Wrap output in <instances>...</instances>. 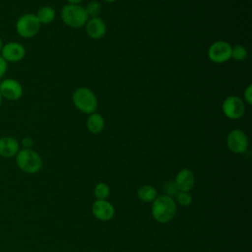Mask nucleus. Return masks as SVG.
Here are the masks:
<instances>
[{
	"label": "nucleus",
	"mask_w": 252,
	"mask_h": 252,
	"mask_svg": "<svg viewBox=\"0 0 252 252\" xmlns=\"http://www.w3.org/2000/svg\"><path fill=\"white\" fill-rule=\"evenodd\" d=\"M177 205L172 197L165 194L158 196L152 205V216L160 223L169 222L176 214Z\"/></svg>",
	"instance_id": "nucleus-1"
},
{
	"label": "nucleus",
	"mask_w": 252,
	"mask_h": 252,
	"mask_svg": "<svg viewBox=\"0 0 252 252\" xmlns=\"http://www.w3.org/2000/svg\"><path fill=\"white\" fill-rule=\"evenodd\" d=\"M16 157V163L18 167L29 174L38 172L42 167V158L38 153L32 149L19 150Z\"/></svg>",
	"instance_id": "nucleus-2"
},
{
	"label": "nucleus",
	"mask_w": 252,
	"mask_h": 252,
	"mask_svg": "<svg viewBox=\"0 0 252 252\" xmlns=\"http://www.w3.org/2000/svg\"><path fill=\"white\" fill-rule=\"evenodd\" d=\"M61 20L65 25L73 29H79L86 25L89 20L84 7L79 4H67L60 12Z\"/></svg>",
	"instance_id": "nucleus-3"
},
{
	"label": "nucleus",
	"mask_w": 252,
	"mask_h": 252,
	"mask_svg": "<svg viewBox=\"0 0 252 252\" xmlns=\"http://www.w3.org/2000/svg\"><path fill=\"white\" fill-rule=\"evenodd\" d=\"M74 105L83 113H94L97 107V99L95 94L88 88H79L75 90L72 95Z\"/></svg>",
	"instance_id": "nucleus-4"
},
{
	"label": "nucleus",
	"mask_w": 252,
	"mask_h": 252,
	"mask_svg": "<svg viewBox=\"0 0 252 252\" xmlns=\"http://www.w3.org/2000/svg\"><path fill=\"white\" fill-rule=\"evenodd\" d=\"M40 23L38 22L35 14L28 13L18 18L15 29L17 33L24 38H31L37 34L40 29Z\"/></svg>",
	"instance_id": "nucleus-5"
},
{
	"label": "nucleus",
	"mask_w": 252,
	"mask_h": 252,
	"mask_svg": "<svg viewBox=\"0 0 252 252\" xmlns=\"http://www.w3.org/2000/svg\"><path fill=\"white\" fill-rule=\"evenodd\" d=\"M232 46L224 40H217L213 42L208 49L209 59L217 64L224 63L231 58Z\"/></svg>",
	"instance_id": "nucleus-6"
},
{
	"label": "nucleus",
	"mask_w": 252,
	"mask_h": 252,
	"mask_svg": "<svg viewBox=\"0 0 252 252\" xmlns=\"http://www.w3.org/2000/svg\"><path fill=\"white\" fill-rule=\"evenodd\" d=\"M221 107L225 117L231 120L241 118L245 112V103L243 99L236 95L227 96L223 100Z\"/></svg>",
	"instance_id": "nucleus-7"
},
{
	"label": "nucleus",
	"mask_w": 252,
	"mask_h": 252,
	"mask_svg": "<svg viewBox=\"0 0 252 252\" xmlns=\"http://www.w3.org/2000/svg\"><path fill=\"white\" fill-rule=\"evenodd\" d=\"M249 145L248 137L240 129L231 130L226 137V146L234 154H243L247 151Z\"/></svg>",
	"instance_id": "nucleus-8"
},
{
	"label": "nucleus",
	"mask_w": 252,
	"mask_h": 252,
	"mask_svg": "<svg viewBox=\"0 0 252 252\" xmlns=\"http://www.w3.org/2000/svg\"><path fill=\"white\" fill-rule=\"evenodd\" d=\"M23 87L21 83L13 78H7L0 83V93L3 98L11 101L18 100L23 95Z\"/></svg>",
	"instance_id": "nucleus-9"
},
{
	"label": "nucleus",
	"mask_w": 252,
	"mask_h": 252,
	"mask_svg": "<svg viewBox=\"0 0 252 252\" xmlns=\"http://www.w3.org/2000/svg\"><path fill=\"white\" fill-rule=\"evenodd\" d=\"M0 55L7 62L16 63L24 59L26 55V49L21 43L17 41H10L3 44Z\"/></svg>",
	"instance_id": "nucleus-10"
},
{
	"label": "nucleus",
	"mask_w": 252,
	"mask_h": 252,
	"mask_svg": "<svg viewBox=\"0 0 252 252\" xmlns=\"http://www.w3.org/2000/svg\"><path fill=\"white\" fill-rule=\"evenodd\" d=\"M92 213L98 220L107 221L114 217L115 209L107 200H96L92 206Z\"/></svg>",
	"instance_id": "nucleus-11"
},
{
	"label": "nucleus",
	"mask_w": 252,
	"mask_h": 252,
	"mask_svg": "<svg viewBox=\"0 0 252 252\" xmlns=\"http://www.w3.org/2000/svg\"><path fill=\"white\" fill-rule=\"evenodd\" d=\"M85 26L87 34L93 39H100L106 33V24L99 17L89 18Z\"/></svg>",
	"instance_id": "nucleus-12"
},
{
	"label": "nucleus",
	"mask_w": 252,
	"mask_h": 252,
	"mask_svg": "<svg viewBox=\"0 0 252 252\" xmlns=\"http://www.w3.org/2000/svg\"><path fill=\"white\" fill-rule=\"evenodd\" d=\"M174 183L178 191L189 192L195 185V175L190 169L183 168L176 174Z\"/></svg>",
	"instance_id": "nucleus-13"
},
{
	"label": "nucleus",
	"mask_w": 252,
	"mask_h": 252,
	"mask_svg": "<svg viewBox=\"0 0 252 252\" xmlns=\"http://www.w3.org/2000/svg\"><path fill=\"white\" fill-rule=\"evenodd\" d=\"M20 150L18 140L11 136L0 137V156L6 158H13Z\"/></svg>",
	"instance_id": "nucleus-14"
},
{
	"label": "nucleus",
	"mask_w": 252,
	"mask_h": 252,
	"mask_svg": "<svg viewBox=\"0 0 252 252\" xmlns=\"http://www.w3.org/2000/svg\"><path fill=\"white\" fill-rule=\"evenodd\" d=\"M86 126L92 134H98L104 128V119L99 113H91L87 119Z\"/></svg>",
	"instance_id": "nucleus-15"
},
{
	"label": "nucleus",
	"mask_w": 252,
	"mask_h": 252,
	"mask_svg": "<svg viewBox=\"0 0 252 252\" xmlns=\"http://www.w3.org/2000/svg\"><path fill=\"white\" fill-rule=\"evenodd\" d=\"M137 196L139 200L145 203L154 202L155 199L158 197L157 189L152 185H143L137 191Z\"/></svg>",
	"instance_id": "nucleus-16"
},
{
	"label": "nucleus",
	"mask_w": 252,
	"mask_h": 252,
	"mask_svg": "<svg viewBox=\"0 0 252 252\" xmlns=\"http://www.w3.org/2000/svg\"><path fill=\"white\" fill-rule=\"evenodd\" d=\"M35 16L40 25H48L55 19V10L50 6H43L38 9Z\"/></svg>",
	"instance_id": "nucleus-17"
},
{
	"label": "nucleus",
	"mask_w": 252,
	"mask_h": 252,
	"mask_svg": "<svg viewBox=\"0 0 252 252\" xmlns=\"http://www.w3.org/2000/svg\"><path fill=\"white\" fill-rule=\"evenodd\" d=\"M94 194L96 200H106L110 194L109 186L104 182H99L94 189Z\"/></svg>",
	"instance_id": "nucleus-18"
},
{
	"label": "nucleus",
	"mask_w": 252,
	"mask_h": 252,
	"mask_svg": "<svg viewBox=\"0 0 252 252\" xmlns=\"http://www.w3.org/2000/svg\"><path fill=\"white\" fill-rule=\"evenodd\" d=\"M85 10H86L89 18H96L100 15V13L102 11V7L98 2L92 1L87 5Z\"/></svg>",
	"instance_id": "nucleus-19"
},
{
	"label": "nucleus",
	"mask_w": 252,
	"mask_h": 252,
	"mask_svg": "<svg viewBox=\"0 0 252 252\" xmlns=\"http://www.w3.org/2000/svg\"><path fill=\"white\" fill-rule=\"evenodd\" d=\"M247 49L242 45H235L231 48V58L236 61H243L247 58Z\"/></svg>",
	"instance_id": "nucleus-20"
},
{
	"label": "nucleus",
	"mask_w": 252,
	"mask_h": 252,
	"mask_svg": "<svg viewBox=\"0 0 252 252\" xmlns=\"http://www.w3.org/2000/svg\"><path fill=\"white\" fill-rule=\"evenodd\" d=\"M176 202L183 207L190 206L192 204V196L189 192L179 191L176 194Z\"/></svg>",
	"instance_id": "nucleus-21"
},
{
	"label": "nucleus",
	"mask_w": 252,
	"mask_h": 252,
	"mask_svg": "<svg viewBox=\"0 0 252 252\" xmlns=\"http://www.w3.org/2000/svg\"><path fill=\"white\" fill-rule=\"evenodd\" d=\"M164 192H165V195L169 196V197H173V196H176V194L179 192L174 181H170L168 183L165 184L164 186Z\"/></svg>",
	"instance_id": "nucleus-22"
},
{
	"label": "nucleus",
	"mask_w": 252,
	"mask_h": 252,
	"mask_svg": "<svg viewBox=\"0 0 252 252\" xmlns=\"http://www.w3.org/2000/svg\"><path fill=\"white\" fill-rule=\"evenodd\" d=\"M243 97H244L243 101H245L248 105L252 104V86L251 85H248L247 88L245 89L243 93Z\"/></svg>",
	"instance_id": "nucleus-23"
},
{
	"label": "nucleus",
	"mask_w": 252,
	"mask_h": 252,
	"mask_svg": "<svg viewBox=\"0 0 252 252\" xmlns=\"http://www.w3.org/2000/svg\"><path fill=\"white\" fill-rule=\"evenodd\" d=\"M8 70V62L0 55V79L6 74Z\"/></svg>",
	"instance_id": "nucleus-24"
},
{
	"label": "nucleus",
	"mask_w": 252,
	"mask_h": 252,
	"mask_svg": "<svg viewBox=\"0 0 252 252\" xmlns=\"http://www.w3.org/2000/svg\"><path fill=\"white\" fill-rule=\"evenodd\" d=\"M22 145L24 146L25 149H32V147L33 145V140L30 137H25L22 140Z\"/></svg>",
	"instance_id": "nucleus-25"
},
{
	"label": "nucleus",
	"mask_w": 252,
	"mask_h": 252,
	"mask_svg": "<svg viewBox=\"0 0 252 252\" xmlns=\"http://www.w3.org/2000/svg\"><path fill=\"white\" fill-rule=\"evenodd\" d=\"M69 4H80L83 0H66Z\"/></svg>",
	"instance_id": "nucleus-26"
},
{
	"label": "nucleus",
	"mask_w": 252,
	"mask_h": 252,
	"mask_svg": "<svg viewBox=\"0 0 252 252\" xmlns=\"http://www.w3.org/2000/svg\"><path fill=\"white\" fill-rule=\"evenodd\" d=\"M3 41H2V39H1V37H0V52H1V49H2V47H3Z\"/></svg>",
	"instance_id": "nucleus-27"
},
{
	"label": "nucleus",
	"mask_w": 252,
	"mask_h": 252,
	"mask_svg": "<svg viewBox=\"0 0 252 252\" xmlns=\"http://www.w3.org/2000/svg\"><path fill=\"white\" fill-rule=\"evenodd\" d=\"M105 2H108V3H112V2H115L116 0H104Z\"/></svg>",
	"instance_id": "nucleus-28"
},
{
	"label": "nucleus",
	"mask_w": 252,
	"mask_h": 252,
	"mask_svg": "<svg viewBox=\"0 0 252 252\" xmlns=\"http://www.w3.org/2000/svg\"><path fill=\"white\" fill-rule=\"evenodd\" d=\"M2 99H3V97H2L1 93H0V106H1V104H2Z\"/></svg>",
	"instance_id": "nucleus-29"
},
{
	"label": "nucleus",
	"mask_w": 252,
	"mask_h": 252,
	"mask_svg": "<svg viewBox=\"0 0 252 252\" xmlns=\"http://www.w3.org/2000/svg\"><path fill=\"white\" fill-rule=\"evenodd\" d=\"M91 252H99V251H91Z\"/></svg>",
	"instance_id": "nucleus-30"
}]
</instances>
